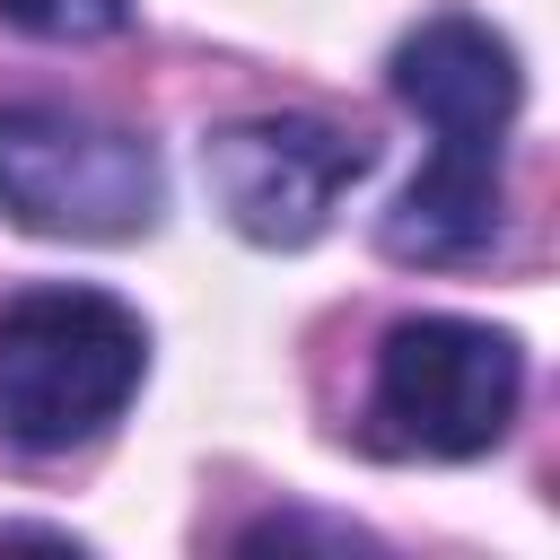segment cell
I'll return each instance as SVG.
<instances>
[{
  "mask_svg": "<svg viewBox=\"0 0 560 560\" xmlns=\"http://www.w3.org/2000/svg\"><path fill=\"white\" fill-rule=\"evenodd\" d=\"M149 368V332L105 289H26L0 306V438L61 455L96 438Z\"/></svg>",
  "mask_w": 560,
  "mask_h": 560,
  "instance_id": "cell-1",
  "label": "cell"
},
{
  "mask_svg": "<svg viewBox=\"0 0 560 560\" xmlns=\"http://www.w3.org/2000/svg\"><path fill=\"white\" fill-rule=\"evenodd\" d=\"M0 210L35 236L114 245L158 219L149 140L70 114V105H0Z\"/></svg>",
  "mask_w": 560,
  "mask_h": 560,
  "instance_id": "cell-2",
  "label": "cell"
},
{
  "mask_svg": "<svg viewBox=\"0 0 560 560\" xmlns=\"http://www.w3.org/2000/svg\"><path fill=\"white\" fill-rule=\"evenodd\" d=\"M525 350L464 315H402L376 350V420L411 455H481L508 438Z\"/></svg>",
  "mask_w": 560,
  "mask_h": 560,
  "instance_id": "cell-3",
  "label": "cell"
},
{
  "mask_svg": "<svg viewBox=\"0 0 560 560\" xmlns=\"http://www.w3.org/2000/svg\"><path fill=\"white\" fill-rule=\"evenodd\" d=\"M201 175H210L236 236L306 245L332 219V201L368 175V140L332 131L315 114H254V122H228L201 140Z\"/></svg>",
  "mask_w": 560,
  "mask_h": 560,
  "instance_id": "cell-4",
  "label": "cell"
},
{
  "mask_svg": "<svg viewBox=\"0 0 560 560\" xmlns=\"http://www.w3.org/2000/svg\"><path fill=\"white\" fill-rule=\"evenodd\" d=\"M394 96L429 122V158H481L499 166L508 149V122L525 105V79H516V52L508 35H490L481 18H429L420 35L394 44Z\"/></svg>",
  "mask_w": 560,
  "mask_h": 560,
  "instance_id": "cell-5",
  "label": "cell"
},
{
  "mask_svg": "<svg viewBox=\"0 0 560 560\" xmlns=\"http://www.w3.org/2000/svg\"><path fill=\"white\" fill-rule=\"evenodd\" d=\"M0 18L18 35H44V44H96L131 18V0H0Z\"/></svg>",
  "mask_w": 560,
  "mask_h": 560,
  "instance_id": "cell-6",
  "label": "cell"
}]
</instances>
